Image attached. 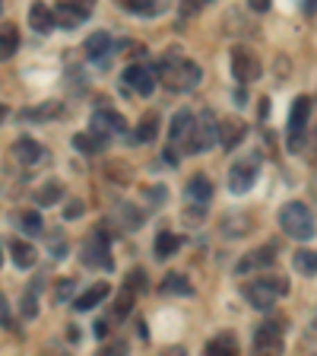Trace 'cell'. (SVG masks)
<instances>
[{
  "instance_id": "obj_1",
  "label": "cell",
  "mask_w": 317,
  "mask_h": 356,
  "mask_svg": "<svg viewBox=\"0 0 317 356\" xmlns=\"http://www.w3.org/2000/svg\"><path fill=\"white\" fill-rule=\"evenodd\" d=\"M159 70H162L159 80H162L169 89H175V92H191V89H197L200 80H203L200 64L181 58V54H169V58H162V67H159Z\"/></svg>"
},
{
  "instance_id": "obj_2",
  "label": "cell",
  "mask_w": 317,
  "mask_h": 356,
  "mask_svg": "<svg viewBox=\"0 0 317 356\" xmlns=\"http://www.w3.org/2000/svg\"><path fill=\"white\" fill-rule=\"evenodd\" d=\"M216 140H219V124H216V115L209 108L200 111V118H194L191 124H187V131L181 134L185 153H207Z\"/></svg>"
},
{
  "instance_id": "obj_3",
  "label": "cell",
  "mask_w": 317,
  "mask_h": 356,
  "mask_svg": "<svg viewBox=\"0 0 317 356\" xmlns=\"http://www.w3.org/2000/svg\"><path fill=\"white\" fill-rule=\"evenodd\" d=\"M286 293H289L286 277H276V274H270V277L260 274L257 280H251L244 286V296H248V302H251L254 309H270V305L280 296H286Z\"/></svg>"
},
{
  "instance_id": "obj_4",
  "label": "cell",
  "mask_w": 317,
  "mask_h": 356,
  "mask_svg": "<svg viewBox=\"0 0 317 356\" xmlns=\"http://www.w3.org/2000/svg\"><path fill=\"white\" fill-rule=\"evenodd\" d=\"M280 226L292 238H298V242H308V238L314 236V213L305 207L302 200H292V204H286V207L280 210Z\"/></svg>"
},
{
  "instance_id": "obj_5",
  "label": "cell",
  "mask_w": 317,
  "mask_h": 356,
  "mask_svg": "<svg viewBox=\"0 0 317 356\" xmlns=\"http://www.w3.org/2000/svg\"><path fill=\"white\" fill-rule=\"evenodd\" d=\"M308 118H311V96H298L292 102V111H289V147L292 149H302Z\"/></svg>"
},
{
  "instance_id": "obj_6",
  "label": "cell",
  "mask_w": 317,
  "mask_h": 356,
  "mask_svg": "<svg viewBox=\"0 0 317 356\" xmlns=\"http://www.w3.org/2000/svg\"><path fill=\"white\" fill-rule=\"evenodd\" d=\"M89 13H92V0H58V10H54V26L76 29L80 22H86Z\"/></svg>"
},
{
  "instance_id": "obj_7",
  "label": "cell",
  "mask_w": 317,
  "mask_h": 356,
  "mask_svg": "<svg viewBox=\"0 0 317 356\" xmlns=\"http://www.w3.org/2000/svg\"><path fill=\"white\" fill-rule=\"evenodd\" d=\"M232 74L238 83H254L260 76V60L248 48H235L232 51Z\"/></svg>"
},
{
  "instance_id": "obj_8",
  "label": "cell",
  "mask_w": 317,
  "mask_h": 356,
  "mask_svg": "<svg viewBox=\"0 0 317 356\" xmlns=\"http://www.w3.org/2000/svg\"><path fill=\"white\" fill-rule=\"evenodd\" d=\"M89 267H111V258H108V236L105 229H96L92 236L86 238V254H83Z\"/></svg>"
},
{
  "instance_id": "obj_9",
  "label": "cell",
  "mask_w": 317,
  "mask_h": 356,
  "mask_svg": "<svg viewBox=\"0 0 317 356\" xmlns=\"http://www.w3.org/2000/svg\"><path fill=\"white\" fill-rule=\"evenodd\" d=\"M124 83L137 92V96H153V89H155V74L149 70V67L143 64H130L124 70Z\"/></svg>"
},
{
  "instance_id": "obj_10",
  "label": "cell",
  "mask_w": 317,
  "mask_h": 356,
  "mask_svg": "<svg viewBox=\"0 0 317 356\" xmlns=\"http://www.w3.org/2000/svg\"><path fill=\"white\" fill-rule=\"evenodd\" d=\"M92 131H96L98 137H105V140H108L111 134H124L127 131V121H124V115H118V111L98 108L96 115H92Z\"/></svg>"
},
{
  "instance_id": "obj_11",
  "label": "cell",
  "mask_w": 317,
  "mask_h": 356,
  "mask_svg": "<svg viewBox=\"0 0 317 356\" xmlns=\"http://www.w3.org/2000/svg\"><path fill=\"white\" fill-rule=\"evenodd\" d=\"M254 350L257 353H280L282 350V327L276 321H266L254 334Z\"/></svg>"
},
{
  "instance_id": "obj_12",
  "label": "cell",
  "mask_w": 317,
  "mask_h": 356,
  "mask_svg": "<svg viewBox=\"0 0 317 356\" xmlns=\"http://www.w3.org/2000/svg\"><path fill=\"white\" fill-rule=\"evenodd\" d=\"M276 261V252L273 248H254L248 258H241L238 261V274H251V270H264V267H270Z\"/></svg>"
},
{
  "instance_id": "obj_13",
  "label": "cell",
  "mask_w": 317,
  "mask_h": 356,
  "mask_svg": "<svg viewBox=\"0 0 317 356\" xmlns=\"http://www.w3.org/2000/svg\"><path fill=\"white\" fill-rule=\"evenodd\" d=\"M254 178H257V165H254V163L235 165V169H232V178H229V188L235 194H244V191H251Z\"/></svg>"
},
{
  "instance_id": "obj_14",
  "label": "cell",
  "mask_w": 317,
  "mask_h": 356,
  "mask_svg": "<svg viewBox=\"0 0 317 356\" xmlns=\"http://www.w3.org/2000/svg\"><path fill=\"white\" fill-rule=\"evenodd\" d=\"M187 200L191 204H197V207H203V204H209V197H213V185H209L207 175H194L191 181H187Z\"/></svg>"
},
{
  "instance_id": "obj_15",
  "label": "cell",
  "mask_w": 317,
  "mask_h": 356,
  "mask_svg": "<svg viewBox=\"0 0 317 356\" xmlns=\"http://www.w3.org/2000/svg\"><path fill=\"white\" fill-rule=\"evenodd\" d=\"M244 134H248V127H244L241 121H235V118H225V121H222V124H219V143H222V147H225V149H235L238 143H241V137H244Z\"/></svg>"
},
{
  "instance_id": "obj_16",
  "label": "cell",
  "mask_w": 317,
  "mask_h": 356,
  "mask_svg": "<svg viewBox=\"0 0 317 356\" xmlns=\"http://www.w3.org/2000/svg\"><path fill=\"white\" fill-rule=\"evenodd\" d=\"M13 156L19 159V163L32 165V163H38V159L44 156V149H42V143L32 140V137H19V140L13 143Z\"/></svg>"
},
{
  "instance_id": "obj_17",
  "label": "cell",
  "mask_w": 317,
  "mask_h": 356,
  "mask_svg": "<svg viewBox=\"0 0 317 356\" xmlns=\"http://www.w3.org/2000/svg\"><path fill=\"white\" fill-rule=\"evenodd\" d=\"M19 48V29H16L13 22H3L0 26V60H10Z\"/></svg>"
},
{
  "instance_id": "obj_18",
  "label": "cell",
  "mask_w": 317,
  "mask_h": 356,
  "mask_svg": "<svg viewBox=\"0 0 317 356\" xmlns=\"http://www.w3.org/2000/svg\"><path fill=\"white\" fill-rule=\"evenodd\" d=\"M29 22H32V29L42 32V35H48V32L54 29V13L44 3H32L29 10Z\"/></svg>"
},
{
  "instance_id": "obj_19",
  "label": "cell",
  "mask_w": 317,
  "mask_h": 356,
  "mask_svg": "<svg viewBox=\"0 0 317 356\" xmlns=\"http://www.w3.org/2000/svg\"><path fill=\"white\" fill-rule=\"evenodd\" d=\"M111 48H114V44H111V35L108 32H92V35L86 38V54L92 60H102L105 54L111 51Z\"/></svg>"
},
{
  "instance_id": "obj_20",
  "label": "cell",
  "mask_w": 317,
  "mask_h": 356,
  "mask_svg": "<svg viewBox=\"0 0 317 356\" xmlns=\"http://www.w3.org/2000/svg\"><path fill=\"white\" fill-rule=\"evenodd\" d=\"M108 293H111V286H108V283H96V286H92V289H86V293H83V296L76 299V309H80V312L96 309V305L102 302V299L108 296Z\"/></svg>"
},
{
  "instance_id": "obj_21",
  "label": "cell",
  "mask_w": 317,
  "mask_h": 356,
  "mask_svg": "<svg viewBox=\"0 0 317 356\" xmlns=\"http://www.w3.org/2000/svg\"><path fill=\"white\" fill-rule=\"evenodd\" d=\"M181 248V236H175V232H159L155 236V258H171V254Z\"/></svg>"
},
{
  "instance_id": "obj_22",
  "label": "cell",
  "mask_w": 317,
  "mask_h": 356,
  "mask_svg": "<svg viewBox=\"0 0 317 356\" xmlns=\"http://www.w3.org/2000/svg\"><path fill=\"white\" fill-rule=\"evenodd\" d=\"M74 147L80 149V153H86V156L102 153V149H105V137H98L96 131H92V134H76V137H74Z\"/></svg>"
},
{
  "instance_id": "obj_23",
  "label": "cell",
  "mask_w": 317,
  "mask_h": 356,
  "mask_svg": "<svg viewBox=\"0 0 317 356\" xmlns=\"http://www.w3.org/2000/svg\"><path fill=\"white\" fill-rule=\"evenodd\" d=\"M292 264H295V270H298V274H305V277L317 274V252H314V248H305V252H295Z\"/></svg>"
},
{
  "instance_id": "obj_24",
  "label": "cell",
  "mask_w": 317,
  "mask_h": 356,
  "mask_svg": "<svg viewBox=\"0 0 317 356\" xmlns=\"http://www.w3.org/2000/svg\"><path fill=\"white\" fill-rule=\"evenodd\" d=\"M10 252H13V264L16 267H32L35 264V248L29 242H13L10 245Z\"/></svg>"
},
{
  "instance_id": "obj_25",
  "label": "cell",
  "mask_w": 317,
  "mask_h": 356,
  "mask_svg": "<svg viewBox=\"0 0 317 356\" xmlns=\"http://www.w3.org/2000/svg\"><path fill=\"white\" fill-rule=\"evenodd\" d=\"M207 353H219V356H235L238 353V343L232 341L229 334H222V337H216V341H209L207 343Z\"/></svg>"
},
{
  "instance_id": "obj_26",
  "label": "cell",
  "mask_w": 317,
  "mask_h": 356,
  "mask_svg": "<svg viewBox=\"0 0 317 356\" xmlns=\"http://www.w3.org/2000/svg\"><path fill=\"white\" fill-rule=\"evenodd\" d=\"M191 121H194L191 108H181V111H178L175 118H171V127H169V137H171V140H175V143L181 140V134L187 131V124H191Z\"/></svg>"
},
{
  "instance_id": "obj_27",
  "label": "cell",
  "mask_w": 317,
  "mask_h": 356,
  "mask_svg": "<svg viewBox=\"0 0 317 356\" xmlns=\"http://www.w3.org/2000/svg\"><path fill=\"white\" fill-rule=\"evenodd\" d=\"M19 226H22V232L38 236V232L44 229V220H42V213H38V210H26V213L19 216Z\"/></svg>"
},
{
  "instance_id": "obj_28",
  "label": "cell",
  "mask_w": 317,
  "mask_h": 356,
  "mask_svg": "<svg viewBox=\"0 0 317 356\" xmlns=\"http://www.w3.org/2000/svg\"><path fill=\"white\" fill-rule=\"evenodd\" d=\"M155 134H159V118H155L153 111H149L146 118L140 121V127H137V140H143V143H149L155 137Z\"/></svg>"
},
{
  "instance_id": "obj_29",
  "label": "cell",
  "mask_w": 317,
  "mask_h": 356,
  "mask_svg": "<svg viewBox=\"0 0 317 356\" xmlns=\"http://www.w3.org/2000/svg\"><path fill=\"white\" fill-rule=\"evenodd\" d=\"M130 305H133V289H130V286H124V289H121V296L114 299V309H111V318H124L127 312H130Z\"/></svg>"
},
{
  "instance_id": "obj_30",
  "label": "cell",
  "mask_w": 317,
  "mask_h": 356,
  "mask_svg": "<svg viewBox=\"0 0 317 356\" xmlns=\"http://www.w3.org/2000/svg\"><path fill=\"white\" fill-rule=\"evenodd\" d=\"M162 293H191V283L185 274H169L162 280Z\"/></svg>"
},
{
  "instance_id": "obj_31",
  "label": "cell",
  "mask_w": 317,
  "mask_h": 356,
  "mask_svg": "<svg viewBox=\"0 0 317 356\" xmlns=\"http://www.w3.org/2000/svg\"><path fill=\"white\" fill-rule=\"evenodd\" d=\"M124 10L130 13H143V16H153L155 13V0H118Z\"/></svg>"
},
{
  "instance_id": "obj_32",
  "label": "cell",
  "mask_w": 317,
  "mask_h": 356,
  "mask_svg": "<svg viewBox=\"0 0 317 356\" xmlns=\"http://www.w3.org/2000/svg\"><path fill=\"white\" fill-rule=\"evenodd\" d=\"M58 197H60V188H58V185H44L42 191L35 194V200H38V204H42V207H48V204H54V200H58Z\"/></svg>"
},
{
  "instance_id": "obj_33",
  "label": "cell",
  "mask_w": 317,
  "mask_h": 356,
  "mask_svg": "<svg viewBox=\"0 0 317 356\" xmlns=\"http://www.w3.org/2000/svg\"><path fill=\"white\" fill-rule=\"evenodd\" d=\"M127 286L130 289H146V270H143V267H133L130 277H127Z\"/></svg>"
},
{
  "instance_id": "obj_34",
  "label": "cell",
  "mask_w": 317,
  "mask_h": 356,
  "mask_svg": "<svg viewBox=\"0 0 317 356\" xmlns=\"http://www.w3.org/2000/svg\"><path fill=\"white\" fill-rule=\"evenodd\" d=\"M203 7H207V0H181V16H185V19L187 16H197Z\"/></svg>"
},
{
  "instance_id": "obj_35",
  "label": "cell",
  "mask_w": 317,
  "mask_h": 356,
  "mask_svg": "<svg viewBox=\"0 0 317 356\" xmlns=\"http://www.w3.org/2000/svg\"><path fill=\"white\" fill-rule=\"evenodd\" d=\"M22 315H26V318H35V315H38V309H35V289H29V293L22 296Z\"/></svg>"
},
{
  "instance_id": "obj_36",
  "label": "cell",
  "mask_w": 317,
  "mask_h": 356,
  "mask_svg": "<svg viewBox=\"0 0 317 356\" xmlns=\"http://www.w3.org/2000/svg\"><path fill=\"white\" fill-rule=\"evenodd\" d=\"M70 293H74V280H64V283H58V286H54V299H58V302H64Z\"/></svg>"
},
{
  "instance_id": "obj_37",
  "label": "cell",
  "mask_w": 317,
  "mask_h": 356,
  "mask_svg": "<svg viewBox=\"0 0 317 356\" xmlns=\"http://www.w3.org/2000/svg\"><path fill=\"white\" fill-rule=\"evenodd\" d=\"M80 213H83V200H70V204H67V210H64V216H67V220H76Z\"/></svg>"
},
{
  "instance_id": "obj_38",
  "label": "cell",
  "mask_w": 317,
  "mask_h": 356,
  "mask_svg": "<svg viewBox=\"0 0 317 356\" xmlns=\"http://www.w3.org/2000/svg\"><path fill=\"white\" fill-rule=\"evenodd\" d=\"M0 327H10V309H7V299L0 296Z\"/></svg>"
},
{
  "instance_id": "obj_39",
  "label": "cell",
  "mask_w": 317,
  "mask_h": 356,
  "mask_svg": "<svg viewBox=\"0 0 317 356\" xmlns=\"http://www.w3.org/2000/svg\"><path fill=\"white\" fill-rule=\"evenodd\" d=\"M248 3H251V10H257V13H266L273 0H248Z\"/></svg>"
},
{
  "instance_id": "obj_40",
  "label": "cell",
  "mask_w": 317,
  "mask_h": 356,
  "mask_svg": "<svg viewBox=\"0 0 317 356\" xmlns=\"http://www.w3.org/2000/svg\"><path fill=\"white\" fill-rule=\"evenodd\" d=\"M92 327H96V337H105V334H108V321H105V318H98Z\"/></svg>"
},
{
  "instance_id": "obj_41",
  "label": "cell",
  "mask_w": 317,
  "mask_h": 356,
  "mask_svg": "<svg viewBox=\"0 0 317 356\" xmlns=\"http://www.w3.org/2000/svg\"><path fill=\"white\" fill-rule=\"evenodd\" d=\"M235 102H238V105L248 102V92H244V89H238V92H235Z\"/></svg>"
},
{
  "instance_id": "obj_42",
  "label": "cell",
  "mask_w": 317,
  "mask_h": 356,
  "mask_svg": "<svg viewBox=\"0 0 317 356\" xmlns=\"http://www.w3.org/2000/svg\"><path fill=\"white\" fill-rule=\"evenodd\" d=\"M137 334H140L143 341H146V337H149V334H146V325H143V321H137Z\"/></svg>"
},
{
  "instance_id": "obj_43",
  "label": "cell",
  "mask_w": 317,
  "mask_h": 356,
  "mask_svg": "<svg viewBox=\"0 0 317 356\" xmlns=\"http://www.w3.org/2000/svg\"><path fill=\"white\" fill-rule=\"evenodd\" d=\"M0 264H3V252H0Z\"/></svg>"
}]
</instances>
